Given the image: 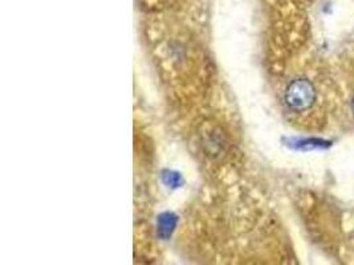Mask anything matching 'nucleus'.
<instances>
[{"instance_id": "1", "label": "nucleus", "mask_w": 354, "mask_h": 265, "mask_svg": "<svg viewBox=\"0 0 354 265\" xmlns=\"http://www.w3.org/2000/svg\"><path fill=\"white\" fill-rule=\"evenodd\" d=\"M315 96L316 95L312 85L306 80H301L292 84L288 90V102L292 108L303 110L312 105V102L315 101Z\"/></svg>"}]
</instances>
